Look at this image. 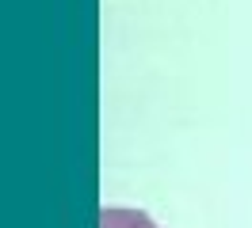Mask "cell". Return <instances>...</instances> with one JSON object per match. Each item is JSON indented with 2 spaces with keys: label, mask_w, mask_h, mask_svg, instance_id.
<instances>
[{
  "label": "cell",
  "mask_w": 252,
  "mask_h": 228,
  "mask_svg": "<svg viewBox=\"0 0 252 228\" xmlns=\"http://www.w3.org/2000/svg\"><path fill=\"white\" fill-rule=\"evenodd\" d=\"M103 228H157L145 213H134V209H103Z\"/></svg>",
  "instance_id": "6da1fadb"
}]
</instances>
